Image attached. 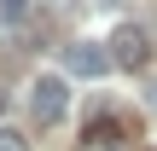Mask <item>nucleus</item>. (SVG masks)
Instances as JSON below:
<instances>
[{
    "label": "nucleus",
    "instance_id": "obj_1",
    "mask_svg": "<svg viewBox=\"0 0 157 151\" xmlns=\"http://www.w3.org/2000/svg\"><path fill=\"white\" fill-rule=\"evenodd\" d=\"M64 70H70V76H87V81H99L105 70H117V58H111V41H70V47H64Z\"/></svg>",
    "mask_w": 157,
    "mask_h": 151
},
{
    "label": "nucleus",
    "instance_id": "obj_7",
    "mask_svg": "<svg viewBox=\"0 0 157 151\" xmlns=\"http://www.w3.org/2000/svg\"><path fill=\"white\" fill-rule=\"evenodd\" d=\"M52 6H58V12H70V6H82V0H52Z\"/></svg>",
    "mask_w": 157,
    "mask_h": 151
},
{
    "label": "nucleus",
    "instance_id": "obj_5",
    "mask_svg": "<svg viewBox=\"0 0 157 151\" xmlns=\"http://www.w3.org/2000/svg\"><path fill=\"white\" fill-rule=\"evenodd\" d=\"M0 151H29V140H23L17 128H0Z\"/></svg>",
    "mask_w": 157,
    "mask_h": 151
},
{
    "label": "nucleus",
    "instance_id": "obj_8",
    "mask_svg": "<svg viewBox=\"0 0 157 151\" xmlns=\"http://www.w3.org/2000/svg\"><path fill=\"white\" fill-rule=\"evenodd\" d=\"M99 6H122V0H99Z\"/></svg>",
    "mask_w": 157,
    "mask_h": 151
},
{
    "label": "nucleus",
    "instance_id": "obj_4",
    "mask_svg": "<svg viewBox=\"0 0 157 151\" xmlns=\"http://www.w3.org/2000/svg\"><path fill=\"white\" fill-rule=\"evenodd\" d=\"M23 12H29V0H0V23H23Z\"/></svg>",
    "mask_w": 157,
    "mask_h": 151
},
{
    "label": "nucleus",
    "instance_id": "obj_6",
    "mask_svg": "<svg viewBox=\"0 0 157 151\" xmlns=\"http://www.w3.org/2000/svg\"><path fill=\"white\" fill-rule=\"evenodd\" d=\"M146 105H151V111H157V76H151V81H146Z\"/></svg>",
    "mask_w": 157,
    "mask_h": 151
},
{
    "label": "nucleus",
    "instance_id": "obj_2",
    "mask_svg": "<svg viewBox=\"0 0 157 151\" xmlns=\"http://www.w3.org/2000/svg\"><path fill=\"white\" fill-rule=\"evenodd\" d=\"M29 111H35L41 128H52V122L70 111V87H64V76H35V87H29Z\"/></svg>",
    "mask_w": 157,
    "mask_h": 151
},
{
    "label": "nucleus",
    "instance_id": "obj_9",
    "mask_svg": "<svg viewBox=\"0 0 157 151\" xmlns=\"http://www.w3.org/2000/svg\"><path fill=\"white\" fill-rule=\"evenodd\" d=\"M0 111H6V99H0Z\"/></svg>",
    "mask_w": 157,
    "mask_h": 151
},
{
    "label": "nucleus",
    "instance_id": "obj_3",
    "mask_svg": "<svg viewBox=\"0 0 157 151\" xmlns=\"http://www.w3.org/2000/svg\"><path fill=\"white\" fill-rule=\"evenodd\" d=\"M111 58H117V70H146V64H151L146 29H140V23H122V29L111 35Z\"/></svg>",
    "mask_w": 157,
    "mask_h": 151
}]
</instances>
